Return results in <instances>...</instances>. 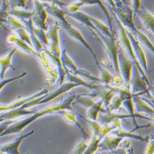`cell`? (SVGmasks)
Masks as SVG:
<instances>
[{"label": "cell", "mask_w": 154, "mask_h": 154, "mask_svg": "<svg viewBox=\"0 0 154 154\" xmlns=\"http://www.w3.org/2000/svg\"><path fill=\"white\" fill-rule=\"evenodd\" d=\"M147 143L145 154H154V134H152L149 137Z\"/></svg>", "instance_id": "28"}, {"label": "cell", "mask_w": 154, "mask_h": 154, "mask_svg": "<svg viewBox=\"0 0 154 154\" xmlns=\"http://www.w3.org/2000/svg\"><path fill=\"white\" fill-rule=\"evenodd\" d=\"M131 40L132 41L135 53L136 54V56L140 63L141 66L143 67L144 70L145 69L146 71L148 70V62L147 59V57L145 54L144 51L143 49L141 47L139 40L137 38L135 37L133 33H130Z\"/></svg>", "instance_id": "9"}, {"label": "cell", "mask_w": 154, "mask_h": 154, "mask_svg": "<svg viewBox=\"0 0 154 154\" xmlns=\"http://www.w3.org/2000/svg\"><path fill=\"white\" fill-rule=\"evenodd\" d=\"M112 134L117 136L121 137H128V138H133L136 140H141V141H144V142H148L149 141V137H144L140 135H137V134H134L133 133H131V132L129 131H126L124 130H123L122 128H120V129H117L115 130L114 131H113L112 133Z\"/></svg>", "instance_id": "17"}, {"label": "cell", "mask_w": 154, "mask_h": 154, "mask_svg": "<svg viewBox=\"0 0 154 154\" xmlns=\"http://www.w3.org/2000/svg\"><path fill=\"white\" fill-rule=\"evenodd\" d=\"M69 79L70 81L72 82H74L76 84L79 85H83L85 86L86 87H88L89 88L91 89H96L97 88V86L94 85V84H92V83H89L88 82H86L85 81H83V80L78 78V77H76L70 73H69Z\"/></svg>", "instance_id": "26"}, {"label": "cell", "mask_w": 154, "mask_h": 154, "mask_svg": "<svg viewBox=\"0 0 154 154\" xmlns=\"http://www.w3.org/2000/svg\"><path fill=\"white\" fill-rule=\"evenodd\" d=\"M96 63H97V65L99 67V71L100 73L101 81L103 82L107 86H109L112 80L113 76L112 75V74L110 73H109L108 71H107L105 69L102 67L97 60L96 61Z\"/></svg>", "instance_id": "21"}, {"label": "cell", "mask_w": 154, "mask_h": 154, "mask_svg": "<svg viewBox=\"0 0 154 154\" xmlns=\"http://www.w3.org/2000/svg\"><path fill=\"white\" fill-rule=\"evenodd\" d=\"M119 66L120 74L124 80L129 83L132 80L134 64L125 54L123 51H119Z\"/></svg>", "instance_id": "4"}, {"label": "cell", "mask_w": 154, "mask_h": 154, "mask_svg": "<svg viewBox=\"0 0 154 154\" xmlns=\"http://www.w3.org/2000/svg\"><path fill=\"white\" fill-rule=\"evenodd\" d=\"M38 1H42V2H48V3H49L50 4H53L54 5L57 6L63 9L64 7L66 6V4L65 3L60 1V0H38Z\"/></svg>", "instance_id": "30"}, {"label": "cell", "mask_w": 154, "mask_h": 154, "mask_svg": "<svg viewBox=\"0 0 154 154\" xmlns=\"http://www.w3.org/2000/svg\"><path fill=\"white\" fill-rule=\"evenodd\" d=\"M14 30H15L16 33L17 34V35L19 36L18 37H19L20 39H22L23 41L27 43H28L30 46H31L32 48H33L30 35L29 32H27V28L19 29H16Z\"/></svg>", "instance_id": "22"}, {"label": "cell", "mask_w": 154, "mask_h": 154, "mask_svg": "<svg viewBox=\"0 0 154 154\" xmlns=\"http://www.w3.org/2000/svg\"><path fill=\"white\" fill-rule=\"evenodd\" d=\"M8 23L10 24L14 30L26 28L25 25L23 23H22L20 21H19V20H17L14 17H10V16H9L8 19Z\"/></svg>", "instance_id": "27"}, {"label": "cell", "mask_w": 154, "mask_h": 154, "mask_svg": "<svg viewBox=\"0 0 154 154\" xmlns=\"http://www.w3.org/2000/svg\"><path fill=\"white\" fill-rule=\"evenodd\" d=\"M150 119H151V120H152L154 122V114L150 115Z\"/></svg>", "instance_id": "36"}, {"label": "cell", "mask_w": 154, "mask_h": 154, "mask_svg": "<svg viewBox=\"0 0 154 154\" xmlns=\"http://www.w3.org/2000/svg\"><path fill=\"white\" fill-rule=\"evenodd\" d=\"M109 154H115L113 152H109Z\"/></svg>", "instance_id": "38"}, {"label": "cell", "mask_w": 154, "mask_h": 154, "mask_svg": "<svg viewBox=\"0 0 154 154\" xmlns=\"http://www.w3.org/2000/svg\"><path fill=\"white\" fill-rule=\"evenodd\" d=\"M136 69L134 71V76L133 80V91L134 93H149V84L140 74V72Z\"/></svg>", "instance_id": "7"}, {"label": "cell", "mask_w": 154, "mask_h": 154, "mask_svg": "<svg viewBox=\"0 0 154 154\" xmlns=\"http://www.w3.org/2000/svg\"><path fill=\"white\" fill-rule=\"evenodd\" d=\"M59 22H56V23L50 26L48 29L47 36L49 38V40L51 41L49 43H52L57 46H60V40H59Z\"/></svg>", "instance_id": "14"}, {"label": "cell", "mask_w": 154, "mask_h": 154, "mask_svg": "<svg viewBox=\"0 0 154 154\" xmlns=\"http://www.w3.org/2000/svg\"><path fill=\"white\" fill-rule=\"evenodd\" d=\"M6 40L9 45L14 46V48L17 49H20V50L24 51L25 53L39 57V53H38L33 48H32L25 42L23 41L19 37L17 36L14 34H9L8 36H7Z\"/></svg>", "instance_id": "5"}, {"label": "cell", "mask_w": 154, "mask_h": 154, "mask_svg": "<svg viewBox=\"0 0 154 154\" xmlns=\"http://www.w3.org/2000/svg\"><path fill=\"white\" fill-rule=\"evenodd\" d=\"M78 2L82 6L85 5H99L97 0H79Z\"/></svg>", "instance_id": "31"}, {"label": "cell", "mask_w": 154, "mask_h": 154, "mask_svg": "<svg viewBox=\"0 0 154 154\" xmlns=\"http://www.w3.org/2000/svg\"><path fill=\"white\" fill-rule=\"evenodd\" d=\"M94 154H101L100 152H94Z\"/></svg>", "instance_id": "37"}, {"label": "cell", "mask_w": 154, "mask_h": 154, "mask_svg": "<svg viewBox=\"0 0 154 154\" xmlns=\"http://www.w3.org/2000/svg\"><path fill=\"white\" fill-rule=\"evenodd\" d=\"M43 5L45 8H46V11L48 12V13L53 16L54 17L57 18L62 25L63 27L66 29V30L69 34V35L71 36L72 38H75L76 40L81 42L86 48H87L89 51H90L92 54L96 58V60H97L96 56L94 54L91 47L85 40V38L83 36L82 33L78 30H76L75 27H73L72 25H71V24L66 19V14L67 13L66 11L63 8H61L53 4L46 3Z\"/></svg>", "instance_id": "1"}, {"label": "cell", "mask_w": 154, "mask_h": 154, "mask_svg": "<svg viewBox=\"0 0 154 154\" xmlns=\"http://www.w3.org/2000/svg\"><path fill=\"white\" fill-rule=\"evenodd\" d=\"M133 100L134 103V107L138 113L144 112L149 115V116L154 114V108L149 106L139 96H135L133 97Z\"/></svg>", "instance_id": "11"}, {"label": "cell", "mask_w": 154, "mask_h": 154, "mask_svg": "<svg viewBox=\"0 0 154 154\" xmlns=\"http://www.w3.org/2000/svg\"><path fill=\"white\" fill-rule=\"evenodd\" d=\"M126 99H125L123 97H122L119 94L115 96L113 98L111 103L109 107V112L119 109L120 107V106L123 104V102Z\"/></svg>", "instance_id": "23"}, {"label": "cell", "mask_w": 154, "mask_h": 154, "mask_svg": "<svg viewBox=\"0 0 154 154\" xmlns=\"http://www.w3.org/2000/svg\"><path fill=\"white\" fill-rule=\"evenodd\" d=\"M118 26L119 27V30H120V38H121V42H122L123 45L125 48L126 50L128 51V53L130 54L131 57L134 60L135 63H136V65L137 66L138 69H139V72H140L141 75L143 76L144 78H145L146 81L150 85V83H149L148 79H147V77H146L144 70L143 68V67L141 66L140 63V62H139V60H138V59L136 56L135 51H134V46H133V43H132L131 38L129 36V35H128L125 27L123 26V25L122 23L121 20H118Z\"/></svg>", "instance_id": "2"}, {"label": "cell", "mask_w": 154, "mask_h": 154, "mask_svg": "<svg viewBox=\"0 0 154 154\" xmlns=\"http://www.w3.org/2000/svg\"><path fill=\"white\" fill-rule=\"evenodd\" d=\"M2 5L1 9L4 11H8L9 8V0H2Z\"/></svg>", "instance_id": "33"}, {"label": "cell", "mask_w": 154, "mask_h": 154, "mask_svg": "<svg viewBox=\"0 0 154 154\" xmlns=\"http://www.w3.org/2000/svg\"><path fill=\"white\" fill-rule=\"evenodd\" d=\"M119 16L125 25L129 26L133 30L136 28L133 19V12L130 8H124L119 11Z\"/></svg>", "instance_id": "12"}, {"label": "cell", "mask_w": 154, "mask_h": 154, "mask_svg": "<svg viewBox=\"0 0 154 154\" xmlns=\"http://www.w3.org/2000/svg\"><path fill=\"white\" fill-rule=\"evenodd\" d=\"M134 118L131 115H124V114H116L108 113L106 114L102 115L100 116V122L102 125L109 124L115 120H122L127 118Z\"/></svg>", "instance_id": "15"}, {"label": "cell", "mask_w": 154, "mask_h": 154, "mask_svg": "<svg viewBox=\"0 0 154 154\" xmlns=\"http://www.w3.org/2000/svg\"><path fill=\"white\" fill-rule=\"evenodd\" d=\"M113 152L115 154H128V152H126V150H125V149H124V148H119V147L117 149L113 151Z\"/></svg>", "instance_id": "34"}, {"label": "cell", "mask_w": 154, "mask_h": 154, "mask_svg": "<svg viewBox=\"0 0 154 154\" xmlns=\"http://www.w3.org/2000/svg\"><path fill=\"white\" fill-rule=\"evenodd\" d=\"M149 92L152 94V96L154 99V85H149Z\"/></svg>", "instance_id": "35"}, {"label": "cell", "mask_w": 154, "mask_h": 154, "mask_svg": "<svg viewBox=\"0 0 154 154\" xmlns=\"http://www.w3.org/2000/svg\"><path fill=\"white\" fill-rule=\"evenodd\" d=\"M103 40L104 41L105 44L106 45L107 48V53L112 60L113 65L116 70L117 74L120 73V66H119V51L117 46L115 45V42L113 39H111L110 38H107L102 35Z\"/></svg>", "instance_id": "6"}, {"label": "cell", "mask_w": 154, "mask_h": 154, "mask_svg": "<svg viewBox=\"0 0 154 154\" xmlns=\"http://www.w3.org/2000/svg\"><path fill=\"white\" fill-rule=\"evenodd\" d=\"M9 16L8 11H4L0 8V25L5 23H8V19Z\"/></svg>", "instance_id": "29"}, {"label": "cell", "mask_w": 154, "mask_h": 154, "mask_svg": "<svg viewBox=\"0 0 154 154\" xmlns=\"http://www.w3.org/2000/svg\"><path fill=\"white\" fill-rule=\"evenodd\" d=\"M34 15L32 18L34 25L38 29H41L45 31L47 30L49 28L46 22L48 13L44 5L42 4L40 1L34 0Z\"/></svg>", "instance_id": "3"}, {"label": "cell", "mask_w": 154, "mask_h": 154, "mask_svg": "<svg viewBox=\"0 0 154 154\" xmlns=\"http://www.w3.org/2000/svg\"><path fill=\"white\" fill-rule=\"evenodd\" d=\"M91 19L92 20V21L93 22V23H94L95 25H96V26L100 29L101 31L103 32L104 33L106 34V35L107 36H109V38H111V39H113V35L110 31V29L107 27V25H106L105 24H104L103 23H102L100 21L98 20L97 19H96V18L94 17H91Z\"/></svg>", "instance_id": "24"}, {"label": "cell", "mask_w": 154, "mask_h": 154, "mask_svg": "<svg viewBox=\"0 0 154 154\" xmlns=\"http://www.w3.org/2000/svg\"><path fill=\"white\" fill-rule=\"evenodd\" d=\"M8 13L9 15L16 16L20 19L22 22H23L32 19L34 15V11H29L23 9H15L10 10Z\"/></svg>", "instance_id": "18"}, {"label": "cell", "mask_w": 154, "mask_h": 154, "mask_svg": "<svg viewBox=\"0 0 154 154\" xmlns=\"http://www.w3.org/2000/svg\"><path fill=\"white\" fill-rule=\"evenodd\" d=\"M133 3L136 11L138 12L141 9V7H142L141 0H133Z\"/></svg>", "instance_id": "32"}, {"label": "cell", "mask_w": 154, "mask_h": 154, "mask_svg": "<svg viewBox=\"0 0 154 154\" xmlns=\"http://www.w3.org/2000/svg\"><path fill=\"white\" fill-rule=\"evenodd\" d=\"M30 1V0H9V6L10 5L11 10H27Z\"/></svg>", "instance_id": "20"}, {"label": "cell", "mask_w": 154, "mask_h": 154, "mask_svg": "<svg viewBox=\"0 0 154 154\" xmlns=\"http://www.w3.org/2000/svg\"><path fill=\"white\" fill-rule=\"evenodd\" d=\"M123 139V137L115 135L113 136H107L100 141L99 148L109 152H113L119 147Z\"/></svg>", "instance_id": "8"}, {"label": "cell", "mask_w": 154, "mask_h": 154, "mask_svg": "<svg viewBox=\"0 0 154 154\" xmlns=\"http://www.w3.org/2000/svg\"><path fill=\"white\" fill-rule=\"evenodd\" d=\"M103 105L104 102L102 99H100V100H99L93 106L89 109L88 112V116L89 119H91L92 121L96 122L97 120L101 108Z\"/></svg>", "instance_id": "19"}, {"label": "cell", "mask_w": 154, "mask_h": 154, "mask_svg": "<svg viewBox=\"0 0 154 154\" xmlns=\"http://www.w3.org/2000/svg\"><path fill=\"white\" fill-rule=\"evenodd\" d=\"M133 30L136 33V34H137V35L138 36L139 39L141 40V42H142L143 43H144L146 45V46L147 48H149L151 50L152 52L154 54V46L153 45L152 42L147 38V36L146 35H144L143 33L141 32L140 31L138 30L136 28H135Z\"/></svg>", "instance_id": "25"}, {"label": "cell", "mask_w": 154, "mask_h": 154, "mask_svg": "<svg viewBox=\"0 0 154 154\" xmlns=\"http://www.w3.org/2000/svg\"><path fill=\"white\" fill-rule=\"evenodd\" d=\"M138 14L146 26L154 33V16L146 9H141Z\"/></svg>", "instance_id": "16"}, {"label": "cell", "mask_w": 154, "mask_h": 154, "mask_svg": "<svg viewBox=\"0 0 154 154\" xmlns=\"http://www.w3.org/2000/svg\"><path fill=\"white\" fill-rule=\"evenodd\" d=\"M68 14L72 17L75 18L76 20H79L80 22L86 24L90 28H91L94 30H96V27L95 26V25L91 19V16H88L87 14L83 13V12H82L80 11L75 12H69V13H68Z\"/></svg>", "instance_id": "13"}, {"label": "cell", "mask_w": 154, "mask_h": 154, "mask_svg": "<svg viewBox=\"0 0 154 154\" xmlns=\"http://www.w3.org/2000/svg\"><path fill=\"white\" fill-rule=\"evenodd\" d=\"M17 51V48H14L11 50L6 56L0 57V66H1V73H0V79L2 80L5 75L6 72L9 68L14 69L12 65V58Z\"/></svg>", "instance_id": "10"}]
</instances>
